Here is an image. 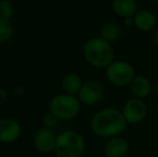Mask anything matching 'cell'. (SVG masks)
I'll return each instance as SVG.
<instances>
[{
    "label": "cell",
    "instance_id": "1",
    "mask_svg": "<svg viewBox=\"0 0 158 157\" xmlns=\"http://www.w3.org/2000/svg\"><path fill=\"white\" fill-rule=\"evenodd\" d=\"M127 122L121 111L106 108L95 114L90 122L93 132L103 138H113L126 129Z\"/></svg>",
    "mask_w": 158,
    "mask_h": 157
},
{
    "label": "cell",
    "instance_id": "2",
    "mask_svg": "<svg viewBox=\"0 0 158 157\" xmlns=\"http://www.w3.org/2000/svg\"><path fill=\"white\" fill-rule=\"evenodd\" d=\"M83 56L90 66L95 68H108L114 61V50L112 43L101 37H95L85 42Z\"/></svg>",
    "mask_w": 158,
    "mask_h": 157
},
{
    "label": "cell",
    "instance_id": "3",
    "mask_svg": "<svg viewBox=\"0 0 158 157\" xmlns=\"http://www.w3.org/2000/svg\"><path fill=\"white\" fill-rule=\"evenodd\" d=\"M82 103L77 96L69 94H58L50 101V111L58 121H70L77 118L81 111Z\"/></svg>",
    "mask_w": 158,
    "mask_h": 157
},
{
    "label": "cell",
    "instance_id": "4",
    "mask_svg": "<svg viewBox=\"0 0 158 157\" xmlns=\"http://www.w3.org/2000/svg\"><path fill=\"white\" fill-rule=\"evenodd\" d=\"M85 151V141L77 131L66 130L57 136L55 154L57 157H81Z\"/></svg>",
    "mask_w": 158,
    "mask_h": 157
},
{
    "label": "cell",
    "instance_id": "5",
    "mask_svg": "<svg viewBox=\"0 0 158 157\" xmlns=\"http://www.w3.org/2000/svg\"><path fill=\"white\" fill-rule=\"evenodd\" d=\"M106 76L113 85L124 87L130 85L135 76V72L131 64L124 60H114L106 68Z\"/></svg>",
    "mask_w": 158,
    "mask_h": 157
},
{
    "label": "cell",
    "instance_id": "6",
    "mask_svg": "<svg viewBox=\"0 0 158 157\" xmlns=\"http://www.w3.org/2000/svg\"><path fill=\"white\" fill-rule=\"evenodd\" d=\"M104 95V87L97 81H87L83 83L77 98L84 105H94L98 103Z\"/></svg>",
    "mask_w": 158,
    "mask_h": 157
},
{
    "label": "cell",
    "instance_id": "7",
    "mask_svg": "<svg viewBox=\"0 0 158 157\" xmlns=\"http://www.w3.org/2000/svg\"><path fill=\"white\" fill-rule=\"evenodd\" d=\"M57 136L52 128L41 127L35 131L33 137V144L39 153L50 154L55 151Z\"/></svg>",
    "mask_w": 158,
    "mask_h": 157
},
{
    "label": "cell",
    "instance_id": "8",
    "mask_svg": "<svg viewBox=\"0 0 158 157\" xmlns=\"http://www.w3.org/2000/svg\"><path fill=\"white\" fill-rule=\"evenodd\" d=\"M122 113H123L127 123L138 124L145 118L146 114H148V107H146L145 102L142 101V99H129L124 105Z\"/></svg>",
    "mask_w": 158,
    "mask_h": 157
},
{
    "label": "cell",
    "instance_id": "9",
    "mask_svg": "<svg viewBox=\"0 0 158 157\" xmlns=\"http://www.w3.org/2000/svg\"><path fill=\"white\" fill-rule=\"evenodd\" d=\"M22 134V126L12 118H0V143H13Z\"/></svg>",
    "mask_w": 158,
    "mask_h": 157
},
{
    "label": "cell",
    "instance_id": "10",
    "mask_svg": "<svg viewBox=\"0 0 158 157\" xmlns=\"http://www.w3.org/2000/svg\"><path fill=\"white\" fill-rule=\"evenodd\" d=\"M128 150V142L121 137H113L104 144V154L106 157H124Z\"/></svg>",
    "mask_w": 158,
    "mask_h": 157
},
{
    "label": "cell",
    "instance_id": "11",
    "mask_svg": "<svg viewBox=\"0 0 158 157\" xmlns=\"http://www.w3.org/2000/svg\"><path fill=\"white\" fill-rule=\"evenodd\" d=\"M133 24L141 31H150L156 26V16L151 11H138L133 16Z\"/></svg>",
    "mask_w": 158,
    "mask_h": 157
},
{
    "label": "cell",
    "instance_id": "12",
    "mask_svg": "<svg viewBox=\"0 0 158 157\" xmlns=\"http://www.w3.org/2000/svg\"><path fill=\"white\" fill-rule=\"evenodd\" d=\"M113 11L123 19L133 17L138 12V6L135 0H113Z\"/></svg>",
    "mask_w": 158,
    "mask_h": 157
},
{
    "label": "cell",
    "instance_id": "13",
    "mask_svg": "<svg viewBox=\"0 0 158 157\" xmlns=\"http://www.w3.org/2000/svg\"><path fill=\"white\" fill-rule=\"evenodd\" d=\"M131 92L135 96V98H145L151 94L152 84L151 81L144 76H135L133 81L130 84Z\"/></svg>",
    "mask_w": 158,
    "mask_h": 157
},
{
    "label": "cell",
    "instance_id": "14",
    "mask_svg": "<svg viewBox=\"0 0 158 157\" xmlns=\"http://www.w3.org/2000/svg\"><path fill=\"white\" fill-rule=\"evenodd\" d=\"M83 82L80 76L74 72H69L66 73L61 79V87L66 94L77 96L80 89H81Z\"/></svg>",
    "mask_w": 158,
    "mask_h": 157
},
{
    "label": "cell",
    "instance_id": "15",
    "mask_svg": "<svg viewBox=\"0 0 158 157\" xmlns=\"http://www.w3.org/2000/svg\"><path fill=\"white\" fill-rule=\"evenodd\" d=\"M121 27L116 23H113V22L103 24L102 27L100 28V37L106 40V41L110 42V43L117 41L119 37H121Z\"/></svg>",
    "mask_w": 158,
    "mask_h": 157
},
{
    "label": "cell",
    "instance_id": "16",
    "mask_svg": "<svg viewBox=\"0 0 158 157\" xmlns=\"http://www.w3.org/2000/svg\"><path fill=\"white\" fill-rule=\"evenodd\" d=\"M14 35V27L11 19L0 17V44H4L12 39Z\"/></svg>",
    "mask_w": 158,
    "mask_h": 157
},
{
    "label": "cell",
    "instance_id": "17",
    "mask_svg": "<svg viewBox=\"0 0 158 157\" xmlns=\"http://www.w3.org/2000/svg\"><path fill=\"white\" fill-rule=\"evenodd\" d=\"M14 14V6L10 0H0V17L11 19Z\"/></svg>",
    "mask_w": 158,
    "mask_h": 157
},
{
    "label": "cell",
    "instance_id": "18",
    "mask_svg": "<svg viewBox=\"0 0 158 157\" xmlns=\"http://www.w3.org/2000/svg\"><path fill=\"white\" fill-rule=\"evenodd\" d=\"M57 121H58V118H57L51 111L45 113L43 115V118H42L43 127H46V128H53L57 124Z\"/></svg>",
    "mask_w": 158,
    "mask_h": 157
},
{
    "label": "cell",
    "instance_id": "19",
    "mask_svg": "<svg viewBox=\"0 0 158 157\" xmlns=\"http://www.w3.org/2000/svg\"><path fill=\"white\" fill-rule=\"evenodd\" d=\"M123 22L127 27H130L131 25H135V24H133V17H126V19H123Z\"/></svg>",
    "mask_w": 158,
    "mask_h": 157
},
{
    "label": "cell",
    "instance_id": "20",
    "mask_svg": "<svg viewBox=\"0 0 158 157\" xmlns=\"http://www.w3.org/2000/svg\"><path fill=\"white\" fill-rule=\"evenodd\" d=\"M154 43L156 44V45H158V30L156 32H155V35H154Z\"/></svg>",
    "mask_w": 158,
    "mask_h": 157
},
{
    "label": "cell",
    "instance_id": "21",
    "mask_svg": "<svg viewBox=\"0 0 158 157\" xmlns=\"http://www.w3.org/2000/svg\"><path fill=\"white\" fill-rule=\"evenodd\" d=\"M157 92H158V82H157Z\"/></svg>",
    "mask_w": 158,
    "mask_h": 157
},
{
    "label": "cell",
    "instance_id": "22",
    "mask_svg": "<svg viewBox=\"0 0 158 157\" xmlns=\"http://www.w3.org/2000/svg\"><path fill=\"white\" fill-rule=\"evenodd\" d=\"M154 1H158V0H154Z\"/></svg>",
    "mask_w": 158,
    "mask_h": 157
}]
</instances>
